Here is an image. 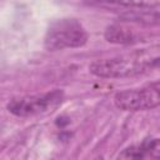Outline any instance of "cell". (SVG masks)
I'll use <instances>...</instances> for the list:
<instances>
[{"label": "cell", "instance_id": "obj_5", "mask_svg": "<svg viewBox=\"0 0 160 160\" xmlns=\"http://www.w3.org/2000/svg\"><path fill=\"white\" fill-rule=\"evenodd\" d=\"M119 159H160V139H146L139 145L124 149Z\"/></svg>", "mask_w": 160, "mask_h": 160}, {"label": "cell", "instance_id": "obj_9", "mask_svg": "<svg viewBox=\"0 0 160 160\" xmlns=\"http://www.w3.org/2000/svg\"><path fill=\"white\" fill-rule=\"evenodd\" d=\"M151 66H155V68H160V58H156V59L151 60Z\"/></svg>", "mask_w": 160, "mask_h": 160}, {"label": "cell", "instance_id": "obj_6", "mask_svg": "<svg viewBox=\"0 0 160 160\" xmlns=\"http://www.w3.org/2000/svg\"><path fill=\"white\" fill-rule=\"evenodd\" d=\"M120 18L122 21H126V22H135V24H142V25L160 24V5L150 4L144 8L128 10Z\"/></svg>", "mask_w": 160, "mask_h": 160}, {"label": "cell", "instance_id": "obj_3", "mask_svg": "<svg viewBox=\"0 0 160 160\" xmlns=\"http://www.w3.org/2000/svg\"><path fill=\"white\" fill-rule=\"evenodd\" d=\"M146 62L139 55H121L111 59H99L90 64L89 70L92 75L106 79L125 78L144 70Z\"/></svg>", "mask_w": 160, "mask_h": 160}, {"label": "cell", "instance_id": "obj_8", "mask_svg": "<svg viewBox=\"0 0 160 160\" xmlns=\"http://www.w3.org/2000/svg\"><path fill=\"white\" fill-rule=\"evenodd\" d=\"M90 4L104 6V8H120V9H138L154 4L151 0H86Z\"/></svg>", "mask_w": 160, "mask_h": 160}, {"label": "cell", "instance_id": "obj_7", "mask_svg": "<svg viewBox=\"0 0 160 160\" xmlns=\"http://www.w3.org/2000/svg\"><path fill=\"white\" fill-rule=\"evenodd\" d=\"M140 38V34L128 26L125 21H122V24H112L105 30V39L114 44H132L139 41Z\"/></svg>", "mask_w": 160, "mask_h": 160}, {"label": "cell", "instance_id": "obj_2", "mask_svg": "<svg viewBox=\"0 0 160 160\" xmlns=\"http://www.w3.org/2000/svg\"><path fill=\"white\" fill-rule=\"evenodd\" d=\"M64 100L62 90H52L38 95L14 98L8 104V110L15 116L28 118L54 111Z\"/></svg>", "mask_w": 160, "mask_h": 160}, {"label": "cell", "instance_id": "obj_1", "mask_svg": "<svg viewBox=\"0 0 160 160\" xmlns=\"http://www.w3.org/2000/svg\"><path fill=\"white\" fill-rule=\"evenodd\" d=\"M88 32L82 24L71 18L55 20L46 30L44 46L48 51L80 48L88 41Z\"/></svg>", "mask_w": 160, "mask_h": 160}, {"label": "cell", "instance_id": "obj_4", "mask_svg": "<svg viewBox=\"0 0 160 160\" xmlns=\"http://www.w3.org/2000/svg\"><path fill=\"white\" fill-rule=\"evenodd\" d=\"M114 102L125 111H139L160 106V80L141 88L120 91L114 96Z\"/></svg>", "mask_w": 160, "mask_h": 160}]
</instances>
